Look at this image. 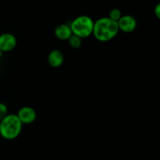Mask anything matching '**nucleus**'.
<instances>
[{
    "mask_svg": "<svg viewBox=\"0 0 160 160\" xmlns=\"http://www.w3.org/2000/svg\"><path fill=\"white\" fill-rule=\"evenodd\" d=\"M119 32L117 21L111 20L109 17H101L94 21L92 35L100 42H108L117 35Z\"/></svg>",
    "mask_w": 160,
    "mask_h": 160,
    "instance_id": "1",
    "label": "nucleus"
},
{
    "mask_svg": "<svg viewBox=\"0 0 160 160\" xmlns=\"http://www.w3.org/2000/svg\"><path fill=\"white\" fill-rule=\"evenodd\" d=\"M22 126L17 114H8L0 121V135L6 140L16 139L21 133Z\"/></svg>",
    "mask_w": 160,
    "mask_h": 160,
    "instance_id": "2",
    "label": "nucleus"
},
{
    "mask_svg": "<svg viewBox=\"0 0 160 160\" xmlns=\"http://www.w3.org/2000/svg\"><path fill=\"white\" fill-rule=\"evenodd\" d=\"M72 34L81 39L88 38L92 35L94 20L87 15H81L73 19L70 24Z\"/></svg>",
    "mask_w": 160,
    "mask_h": 160,
    "instance_id": "3",
    "label": "nucleus"
},
{
    "mask_svg": "<svg viewBox=\"0 0 160 160\" xmlns=\"http://www.w3.org/2000/svg\"><path fill=\"white\" fill-rule=\"evenodd\" d=\"M119 31L125 33L134 31L137 28V20L135 17L131 15H122L120 20L117 21Z\"/></svg>",
    "mask_w": 160,
    "mask_h": 160,
    "instance_id": "4",
    "label": "nucleus"
},
{
    "mask_svg": "<svg viewBox=\"0 0 160 160\" xmlns=\"http://www.w3.org/2000/svg\"><path fill=\"white\" fill-rule=\"evenodd\" d=\"M22 124H31L35 121L37 113L35 110L29 106H24L20 108L17 114Z\"/></svg>",
    "mask_w": 160,
    "mask_h": 160,
    "instance_id": "5",
    "label": "nucleus"
},
{
    "mask_svg": "<svg viewBox=\"0 0 160 160\" xmlns=\"http://www.w3.org/2000/svg\"><path fill=\"white\" fill-rule=\"evenodd\" d=\"M17 44V38L11 33H3L0 35V50L1 51H11L15 49Z\"/></svg>",
    "mask_w": 160,
    "mask_h": 160,
    "instance_id": "6",
    "label": "nucleus"
},
{
    "mask_svg": "<svg viewBox=\"0 0 160 160\" xmlns=\"http://www.w3.org/2000/svg\"><path fill=\"white\" fill-rule=\"evenodd\" d=\"M54 34L57 39L62 41L68 40L69 38L73 35L70 24H61L56 26L54 30Z\"/></svg>",
    "mask_w": 160,
    "mask_h": 160,
    "instance_id": "7",
    "label": "nucleus"
},
{
    "mask_svg": "<svg viewBox=\"0 0 160 160\" xmlns=\"http://www.w3.org/2000/svg\"><path fill=\"white\" fill-rule=\"evenodd\" d=\"M64 61L62 52L58 50H53L48 53V63L51 67H59L62 64Z\"/></svg>",
    "mask_w": 160,
    "mask_h": 160,
    "instance_id": "8",
    "label": "nucleus"
},
{
    "mask_svg": "<svg viewBox=\"0 0 160 160\" xmlns=\"http://www.w3.org/2000/svg\"><path fill=\"white\" fill-rule=\"evenodd\" d=\"M81 39H81V38L78 37V36L72 35L68 39V42L72 48L78 49L81 46V44H82V40H81Z\"/></svg>",
    "mask_w": 160,
    "mask_h": 160,
    "instance_id": "9",
    "label": "nucleus"
},
{
    "mask_svg": "<svg viewBox=\"0 0 160 160\" xmlns=\"http://www.w3.org/2000/svg\"><path fill=\"white\" fill-rule=\"evenodd\" d=\"M122 17V13L120 11V9H119L118 8H114V9H112L110 11H109V17L111 20H114V21H118L120 20V17Z\"/></svg>",
    "mask_w": 160,
    "mask_h": 160,
    "instance_id": "10",
    "label": "nucleus"
},
{
    "mask_svg": "<svg viewBox=\"0 0 160 160\" xmlns=\"http://www.w3.org/2000/svg\"><path fill=\"white\" fill-rule=\"evenodd\" d=\"M8 115V108L5 104L0 103V121Z\"/></svg>",
    "mask_w": 160,
    "mask_h": 160,
    "instance_id": "11",
    "label": "nucleus"
},
{
    "mask_svg": "<svg viewBox=\"0 0 160 160\" xmlns=\"http://www.w3.org/2000/svg\"><path fill=\"white\" fill-rule=\"evenodd\" d=\"M154 13L158 19L160 18V4L158 3L154 9Z\"/></svg>",
    "mask_w": 160,
    "mask_h": 160,
    "instance_id": "12",
    "label": "nucleus"
},
{
    "mask_svg": "<svg viewBox=\"0 0 160 160\" xmlns=\"http://www.w3.org/2000/svg\"><path fill=\"white\" fill-rule=\"evenodd\" d=\"M2 53L3 52L2 51H1V50H0V58L2 57Z\"/></svg>",
    "mask_w": 160,
    "mask_h": 160,
    "instance_id": "13",
    "label": "nucleus"
}]
</instances>
